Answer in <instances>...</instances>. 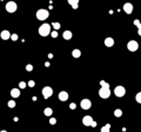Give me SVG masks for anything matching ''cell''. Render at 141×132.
Instances as JSON below:
<instances>
[{
  "instance_id": "obj_1",
  "label": "cell",
  "mask_w": 141,
  "mask_h": 132,
  "mask_svg": "<svg viewBox=\"0 0 141 132\" xmlns=\"http://www.w3.org/2000/svg\"><path fill=\"white\" fill-rule=\"evenodd\" d=\"M39 34L41 37H47L48 34H51V25L49 24H42L39 27Z\"/></svg>"
},
{
  "instance_id": "obj_2",
  "label": "cell",
  "mask_w": 141,
  "mask_h": 132,
  "mask_svg": "<svg viewBox=\"0 0 141 132\" xmlns=\"http://www.w3.org/2000/svg\"><path fill=\"white\" fill-rule=\"evenodd\" d=\"M48 16H49V12L47 11V9H38V12H36V19L38 20H46L47 18H48Z\"/></svg>"
},
{
  "instance_id": "obj_3",
  "label": "cell",
  "mask_w": 141,
  "mask_h": 132,
  "mask_svg": "<svg viewBox=\"0 0 141 132\" xmlns=\"http://www.w3.org/2000/svg\"><path fill=\"white\" fill-rule=\"evenodd\" d=\"M99 96L102 98V99H107L111 96V91H109V87H101L100 91H99Z\"/></svg>"
},
{
  "instance_id": "obj_4",
  "label": "cell",
  "mask_w": 141,
  "mask_h": 132,
  "mask_svg": "<svg viewBox=\"0 0 141 132\" xmlns=\"http://www.w3.org/2000/svg\"><path fill=\"white\" fill-rule=\"evenodd\" d=\"M18 8V5L14 2V1H8L7 4H6V11L8 12V13H14Z\"/></svg>"
},
{
  "instance_id": "obj_5",
  "label": "cell",
  "mask_w": 141,
  "mask_h": 132,
  "mask_svg": "<svg viewBox=\"0 0 141 132\" xmlns=\"http://www.w3.org/2000/svg\"><path fill=\"white\" fill-rule=\"evenodd\" d=\"M127 48H128L131 52H135V51L139 48V44H138V41H135V40H129V41H128V44H127Z\"/></svg>"
},
{
  "instance_id": "obj_6",
  "label": "cell",
  "mask_w": 141,
  "mask_h": 132,
  "mask_svg": "<svg viewBox=\"0 0 141 132\" xmlns=\"http://www.w3.org/2000/svg\"><path fill=\"white\" fill-rule=\"evenodd\" d=\"M125 93H126V88L123 87V86H116V87L114 88V94L116 97L121 98L125 96Z\"/></svg>"
},
{
  "instance_id": "obj_7",
  "label": "cell",
  "mask_w": 141,
  "mask_h": 132,
  "mask_svg": "<svg viewBox=\"0 0 141 132\" xmlns=\"http://www.w3.org/2000/svg\"><path fill=\"white\" fill-rule=\"evenodd\" d=\"M53 94V88L49 87V86H45L44 88H42V96H44V98H49Z\"/></svg>"
},
{
  "instance_id": "obj_8",
  "label": "cell",
  "mask_w": 141,
  "mask_h": 132,
  "mask_svg": "<svg viewBox=\"0 0 141 132\" xmlns=\"http://www.w3.org/2000/svg\"><path fill=\"white\" fill-rule=\"evenodd\" d=\"M80 106H81V109H84V110H89L91 106H92V101H91L89 99H82L81 103H80Z\"/></svg>"
},
{
  "instance_id": "obj_9",
  "label": "cell",
  "mask_w": 141,
  "mask_h": 132,
  "mask_svg": "<svg viewBox=\"0 0 141 132\" xmlns=\"http://www.w3.org/2000/svg\"><path fill=\"white\" fill-rule=\"evenodd\" d=\"M93 122V118L91 117V116H85L84 118H82V123L85 126H91V124Z\"/></svg>"
},
{
  "instance_id": "obj_10",
  "label": "cell",
  "mask_w": 141,
  "mask_h": 132,
  "mask_svg": "<svg viewBox=\"0 0 141 132\" xmlns=\"http://www.w3.org/2000/svg\"><path fill=\"white\" fill-rule=\"evenodd\" d=\"M123 11H125L127 14H131V13L133 12V5L132 4H129V2L125 4V5H123Z\"/></svg>"
},
{
  "instance_id": "obj_11",
  "label": "cell",
  "mask_w": 141,
  "mask_h": 132,
  "mask_svg": "<svg viewBox=\"0 0 141 132\" xmlns=\"http://www.w3.org/2000/svg\"><path fill=\"white\" fill-rule=\"evenodd\" d=\"M0 37H1L2 40H8V39H11V33H9L8 31H2L0 33Z\"/></svg>"
},
{
  "instance_id": "obj_12",
  "label": "cell",
  "mask_w": 141,
  "mask_h": 132,
  "mask_svg": "<svg viewBox=\"0 0 141 132\" xmlns=\"http://www.w3.org/2000/svg\"><path fill=\"white\" fill-rule=\"evenodd\" d=\"M59 99H60L61 101H66V100L68 99V93H67L66 91H61V92L59 93Z\"/></svg>"
},
{
  "instance_id": "obj_13",
  "label": "cell",
  "mask_w": 141,
  "mask_h": 132,
  "mask_svg": "<svg viewBox=\"0 0 141 132\" xmlns=\"http://www.w3.org/2000/svg\"><path fill=\"white\" fill-rule=\"evenodd\" d=\"M105 45L106 46H108V47H112V46L114 45V40H113V38H111V37L106 38L105 39Z\"/></svg>"
},
{
  "instance_id": "obj_14",
  "label": "cell",
  "mask_w": 141,
  "mask_h": 132,
  "mask_svg": "<svg viewBox=\"0 0 141 132\" xmlns=\"http://www.w3.org/2000/svg\"><path fill=\"white\" fill-rule=\"evenodd\" d=\"M62 37H63V39H66V40H70L72 37H73V34H72L70 31H65L63 34H62Z\"/></svg>"
},
{
  "instance_id": "obj_15",
  "label": "cell",
  "mask_w": 141,
  "mask_h": 132,
  "mask_svg": "<svg viewBox=\"0 0 141 132\" xmlns=\"http://www.w3.org/2000/svg\"><path fill=\"white\" fill-rule=\"evenodd\" d=\"M11 96L13 98H18L20 96V91L18 90V88H13V90H11Z\"/></svg>"
},
{
  "instance_id": "obj_16",
  "label": "cell",
  "mask_w": 141,
  "mask_h": 132,
  "mask_svg": "<svg viewBox=\"0 0 141 132\" xmlns=\"http://www.w3.org/2000/svg\"><path fill=\"white\" fill-rule=\"evenodd\" d=\"M68 4H70V6L73 7V8H78V4H79V0H68Z\"/></svg>"
},
{
  "instance_id": "obj_17",
  "label": "cell",
  "mask_w": 141,
  "mask_h": 132,
  "mask_svg": "<svg viewBox=\"0 0 141 132\" xmlns=\"http://www.w3.org/2000/svg\"><path fill=\"white\" fill-rule=\"evenodd\" d=\"M44 113L46 116H48V117H51L52 113H53V110L51 109V107H46V109H45V111H44Z\"/></svg>"
},
{
  "instance_id": "obj_18",
  "label": "cell",
  "mask_w": 141,
  "mask_h": 132,
  "mask_svg": "<svg viewBox=\"0 0 141 132\" xmlns=\"http://www.w3.org/2000/svg\"><path fill=\"white\" fill-rule=\"evenodd\" d=\"M111 130V124H106L105 126L101 127V132H109Z\"/></svg>"
},
{
  "instance_id": "obj_19",
  "label": "cell",
  "mask_w": 141,
  "mask_h": 132,
  "mask_svg": "<svg viewBox=\"0 0 141 132\" xmlns=\"http://www.w3.org/2000/svg\"><path fill=\"white\" fill-rule=\"evenodd\" d=\"M72 54H73L74 58H79L80 55H81V51H80V50H73Z\"/></svg>"
},
{
  "instance_id": "obj_20",
  "label": "cell",
  "mask_w": 141,
  "mask_h": 132,
  "mask_svg": "<svg viewBox=\"0 0 141 132\" xmlns=\"http://www.w3.org/2000/svg\"><path fill=\"white\" fill-rule=\"evenodd\" d=\"M114 116L115 117H121V116H122V111H121L120 109H116L114 111Z\"/></svg>"
},
{
  "instance_id": "obj_21",
  "label": "cell",
  "mask_w": 141,
  "mask_h": 132,
  "mask_svg": "<svg viewBox=\"0 0 141 132\" xmlns=\"http://www.w3.org/2000/svg\"><path fill=\"white\" fill-rule=\"evenodd\" d=\"M135 100H136L138 103H140L141 104V92H139V93L135 96Z\"/></svg>"
},
{
  "instance_id": "obj_22",
  "label": "cell",
  "mask_w": 141,
  "mask_h": 132,
  "mask_svg": "<svg viewBox=\"0 0 141 132\" xmlns=\"http://www.w3.org/2000/svg\"><path fill=\"white\" fill-rule=\"evenodd\" d=\"M100 85H101V87H109V85L106 83L105 80H101V81H100Z\"/></svg>"
},
{
  "instance_id": "obj_23",
  "label": "cell",
  "mask_w": 141,
  "mask_h": 132,
  "mask_svg": "<svg viewBox=\"0 0 141 132\" xmlns=\"http://www.w3.org/2000/svg\"><path fill=\"white\" fill-rule=\"evenodd\" d=\"M8 107H11V109L15 107V101H14V100H9L8 101Z\"/></svg>"
},
{
  "instance_id": "obj_24",
  "label": "cell",
  "mask_w": 141,
  "mask_h": 132,
  "mask_svg": "<svg viewBox=\"0 0 141 132\" xmlns=\"http://www.w3.org/2000/svg\"><path fill=\"white\" fill-rule=\"evenodd\" d=\"M26 86H27V84L25 81H20V83H19V87L20 88H25Z\"/></svg>"
},
{
  "instance_id": "obj_25",
  "label": "cell",
  "mask_w": 141,
  "mask_h": 132,
  "mask_svg": "<svg viewBox=\"0 0 141 132\" xmlns=\"http://www.w3.org/2000/svg\"><path fill=\"white\" fill-rule=\"evenodd\" d=\"M52 26L54 27V28H55V31H56V30H59V28H60V24H59V23H53Z\"/></svg>"
},
{
  "instance_id": "obj_26",
  "label": "cell",
  "mask_w": 141,
  "mask_h": 132,
  "mask_svg": "<svg viewBox=\"0 0 141 132\" xmlns=\"http://www.w3.org/2000/svg\"><path fill=\"white\" fill-rule=\"evenodd\" d=\"M55 123H56V119H55V118H51V119H49V124H51V125H54Z\"/></svg>"
},
{
  "instance_id": "obj_27",
  "label": "cell",
  "mask_w": 141,
  "mask_h": 132,
  "mask_svg": "<svg viewBox=\"0 0 141 132\" xmlns=\"http://www.w3.org/2000/svg\"><path fill=\"white\" fill-rule=\"evenodd\" d=\"M134 25H136L138 27H141V23L138 20V19H136V20H134Z\"/></svg>"
},
{
  "instance_id": "obj_28",
  "label": "cell",
  "mask_w": 141,
  "mask_h": 132,
  "mask_svg": "<svg viewBox=\"0 0 141 132\" xmlns=\"http://www.w3.org/2000/svg\"><path fill=\"white\" fill-rule=\"evenodd\" d=\"M26 70L28 71V72H29V71H32V70H33V66H32L31 64H28V65L26 66Z\"/></svg>"
},
{
  "instance_id": "obj_29",
  "label": "cell",
  "mask_w": 141,
  "mask_h": 132,
  "mask_svg": "<svg viewBox=\"0 0 141 132\" xmlns=\"http://www.w3.org/2000/svg\"><path fill=\"white\" fill-rule=\"evenodd\" d=\"M28 86H31V87H34V86H35V83L33 81V80H31V81L28 83Z\"/></svg>"
},
{
  "instance_id": "obj_30",
  "label": "cell",
  "mask_w": 141,
  "mask_h": 132,
  "mask_svg": "<svg viewBox=\"0 0 141 132\" xmlns=\"http://www.w3.org/2000/svg\"><path fill=\"white\" fill-rule=\"evenodd\" d=\"M51 35H52L53 38H56V37H58V32H56V31H53L52 33H51Z\"/></svg>"
},
{
  "instance_id": "obj_31",
  "label": "cell",
  "mask_w": 141,
  "mask_h": 132,
  "mask_svg": "<svg viewBox=\"0 0 141 132\" xmlns=\"http://www.w3.org/2000/svg\"><path fill=\"white\" fill-rule=\"evenodd\" d=\"M11 39H12V40H18V35L17 34H12L11 35Z\"/></svg>"
},
{
  "instance_id": "obj_32",
  "label": "cell",
  "mask_w": 141,
  "mask_h": 132,
  "mask_svg": "<svg viewBox=\"0 0 141 132\" xmlns=\"http://www.w3.org/2000/svg\"><path fill=\"white\" fill-rule=\"evenodd\" d=\"M75 107H77V105H75L74 103H70V109H72V110H74Z\"/></svg>"
},
{
  "instance_id": "obj_33",
  "label": "cell",
  "mask_w": 141,
  "mask_h": 132,
  "mask_svg": "<svg viewBox=\"0 0 141 132\" xmlns=\"http://www.w3.org/2000/svg\"><path fill=\"white\" fill-rule=\"evenodd\" d=\"M91 126H92V127H95V126H97V123L93 120V122H92V124H91Z\"/></svg>"
},
{
  "instance_id": "obj_34",
  "label": "cell",
  "mask_w": 141,
  "mask_h": 132,
  "mask_svg": "<svg viewBox=\"0 0 141 132\" xmlns=\"http://www.w3.org/2000/svg\"><path fill=\"white\" fill-rule=\"evenodd\" d=\"M138 33H139V35H141V27H139V30H138Z\"/></svg>"
},
{
  "instance_id": "obj_35",
  "label": "cell",
  "mask_w": 141,
  "mask_h": 132,
  "mask_svg": "<svg viewBox=\"0 0 141 132\" xmlns=\"http://www.w3.org/2000/svg\"><path fill=\"white\" fill-rule=\"evenodd\" d=\"M0 132H7V131H5V130H2V131H0Z\"/></svg>"
}]
</instances>
